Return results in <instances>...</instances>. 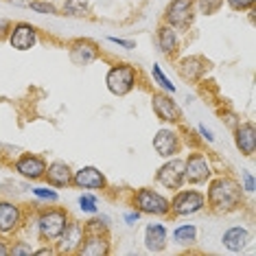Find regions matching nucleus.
I'll return each mask as SVG.
<instances>
[{
  "label": "nucleus",
  "instance_id": "obj_2",
  "mask_svg": "<svg viewBox=\"0 0 256 256\" xmlns=\"http://www.w3.org/2000/svg\"><path fill=\"white\" fill-rule=\"evenodd\" d=\"M68 221H70V214H68L66 208H60V206L44 208V210H40L36 221L38 236L44 243H55L62 236V232L66 230Z\"/></svg>",
  "mask_w": 256,
  "mask_h": 256
},
{
  "label": "nucleus",
  "instance_id": "obj_17",
  "mask_svg": "<svg viewBox=\"0 0 256 256\" xmlns=\"http://www.w3.org/2000/svg\"><path fill=\"white\" fill-rule=\"evenodd\" d=\"M210 68V62L202 55H188V57H182L178 62V72L184 81H202V77L206 74V70Z\"/></svg>",
  "mask_w": 256,
  "mask_h": 256
},
{
  "label": "nucleus",
  "instance_id": "obj_22",
  "mask_svg": "<svg viewBox=\"0 0 256 256\" xmlns=\"http://www.w3.org/2000/svg\"><path fill=\"white\" fill-rule=\"evenodd\" d=\"M156 42H158L160 53L166 55V57H173V55L178 53V48H180L178 31L173 26L164 24V22H162V24L158 26V31H156Z\"/></svg>",
  "mask_w": 256,
  "mask_h": 256
},
{
  "label": "nucleus",
  "instance_id": "obj_10",
  "mask_svg": "<svg viewBox=\"0 0 256 256\" xmlns=\"http://www.w3.org/2000/svg\"><path fill=\"white\" fill-rule=\"evenodd\" d=\"M24 224V210L16 202L0 200V234H14Z\"/></svg>",
  "mask_w": 256,
  "mask_h": 256
},
{
  "label": "nucleus",
  "instance_id": "obj_11",
  "mask_svg": "<svg viewBox=\"0 0 256 256\" xmlns=\"http://www.w3.org/2000/svg\"><path fill=\"white\" fill-rule=\"evenodd\" d=\"M7 42L16 50H31L38 44V28L31 22H16L9 28Z\"/></svg>",
  "mask_w": 256,
  "mask_h": 256
},
{
  "label": "nucleus",
  "instance_id": "obj_39",
  "mask_svg": "<svg viewBox=\"0 0 256 256\" xmlns=\"http://www.w3.org/2000/svg\"><path fill=\"white\" fill-rule=\"evenodd\" d=\"M197 132L202 134V138H204V140H208V142H214V136H212V132L208 130L206 125H197Z\"/></svg>",
  "mask_w": 256,
  "mask_h": 256
},
{
  "label": "nucleus",
  "instance_id": "obj_5",
  "mask_svg": "<svg viewBox=\"0 0 256 256\" xmlns=\"http://www.w3.org/2000/svg\"><path fill=\"white\" fill-rule=\"evenodd\" d=\"M138 70L132 64H114L106 74V86L114 96H127L136 88Z\"/></svg>",
  "mask_w": 256,
  "mask_h": 256
},
{
  "label": "nucleus",
  "instance_id": "obj_4",
  "mask_svg": "<svg viewBox=\"0 0 256 256\" xmlns=\"http://www.w3.org/2000/svg\"><path fill=\"white\" fill-rule=\"evenodd\" d=\"M171 200V214L173 217H193L206 208V195L197 188H178L173 190Z\"/></svg>",
  "mask_w": 256,
  "mask_h": 256
},
{
  "label": "nucleus",
  "instance_id": "obj_6",
  "mask_svg": "<svg viewBox=\"0 0 256 256\" xmlns=\"http://www.w3.org/2000/svg\"><path fill=\"white\" fill-rule=\"evenodd\" d=\"M195 18V0H171L164 9L162 22L176 31H188Z\"/></svg>",
  "mask_w": 256,
  "mask_h": 256
},
{
  "label": "nucleus",
  "instance_id": "obj_30",
  "mask_svg": "<svg viewBox=\"0 0 256 256\" xmlns=\"http://www.w3.org/2000/svg\"><path fill=\"white\" fill-rule=\"evenodd\" d=\"M108 221H110L108 217H96V219L86 221L84 228H86V232H101V234H108V230H110Z\"/></svg>",
  "mask_w": 256,
  "mask_h": 256
},
{
  "label": "nucleus",
  "instance_id": "obj_29",
  "mask_svg": "<svg viewBox=\"0 0 256 256\" xmlns=\"http://www.w3.org/2000/svg\"><path fill=\"white\" fill-rule=\"evenodd\" d=\"M79 204V210L88 212V214H96L98 212V206H96V195H92V190H88V193H84L77 200Z\"/></svg>",
  "mask_w": 256,
  "mask_h": 256
},
{
  "label": "nucleus",
  "instance_id": "obj_26",
  "mask_svg": "<svg viewBox=\"0 0 256 256\" xmlns=\"http://www.w3.org/2000/svg\"><path fill=\"white\" fill-rule=\"evenodd\" d=\"M28 9L42 16H60V7L50 0H28Z\"/></svg>",
  "mask_w": 256,
  "mask_h": 256
},
{
  "label": "nucleus",
  "instance_id": "obj_33",
  "mask_svg": "<svg viewBox=\"0 0 256 256\" xmlns=\"http://www.w3.org/2000/svg\"><path fill=\"white\" fill-rule=\"evenodd\" d=\"M224 2L228 4L232 11H241V14L256 7V0H224Z\"/></svg>",
  "mask_w": 256,
  "mask_h": 256
},
{
  "label": "nucleus",
  "instance_id": "obj_21",
  "mask_svg": "<svg viewBox=\"0 0 256 256\" xmlns=\"http://www.w3.org/2000/svg\"><path fill=\"white\" fill-rule=\"evenodd\" d=\"M168 246V232L162 224H149L144 228V248L154 254L164 252Z\"/></svg>",
  "mask_w": 256,
  "mask_h": 256
},
{
  "label": "nucleus",
  "instance_id": "obj_12",
  "mask_svg": "<svg viewBox=\"0 0 256 256\" xmlns=\"http://www.w3.org/2000/svg\"><path fill=\"white\" fill-rule=\"evenodd\" d=\"M70 184L81 190H106L108 188V180L96 166H81L77 171H72Z\"/></svg>",
  "mask_w": 256,
  "mask_h": 256
},
{
  "label": "nucleus",
  "instance_id": "obj_8",
  "mask_svg": "<svg viewBox=\"0 0 256 256\" xmlns=\"http://www.w3.org/2000/svg\"><path fill=\"white\" fill-rule=\"evenodd\" d=\"M156 182H158L162 188L168 190H178L186 184L184 180V160L173 156V158H166V162L162 164L158 171H156Z\"/></svg>",
  "mask_w": 256,
  "mask_h": 256
},
{
  "label": "nucleus",
  "instance_id": "obj_34",
  "mask_svg": "<svg viewBox=\"0 0 256 256\" xmlns=\"http://www.w3.org/2000/svg\"><path fill=\"white\" fill-rule=\"evenodd\" d=\"M108 40L112 44L120 46V48H125V50H134V48H136V42H134V40H123V38H116V36H110Z\"/></svg>",
  "mask_w": 256,
  "mask_h": 256
},
{
  "label": "nucleus",
  "instance_id": "obj_41",
  "mask_svg": "<svg viewBox=\"0 0 256 256\" xmlns=\"http://www.w3.org/2000/svg\"><path fill=\"white\" fill-rule=\"evenodd\" d=\"M7 2L16 4V7H28V0H7Z\"/></svg>",
  "mask_w": 256,
  "mask_h": 256
},
{
  "label": "nucleus",
  "instance_id": "obj_36",
  "mask_svg": "<svg viewBox=\"0 0 256 256\" xmlns=\"http://www.w3.org/2000/svg\"><path fill=\"white\" fill-rule=\"evenodd\" d=\"M138 219H140V212H138L136 208H134L132 212H125V224H127V226H136Z\"/></svg>",
  "mask_w": 256,
  "mask_h": 256
},
{
  "label": "nucleus",
  "instance_id": "obj_13",
  "mask_svg": "<svg viewBox=\"0 0 256 256\" xmlns=\"http://www.w3.org/2000/svg\"><path fill=\"white\" fill-rule=\"evenodd\" d=\"M14 168L18 176H22L24 180H31V182H38V180H44L46 173V160L38 154H22L18 160L14 162Z\"/></svg>",
  "mask_w": 256,
  "mask_h": 256
},
{
  "label": "nucleus",
  "instance_id": "obj_27",
  "mask_svg": "<svg viewBox=\"0 0 256 256\" xmlns=\"http://www.w3.org/2000/svg\"><path fill=\"white\" fill-rule=\"evenodd\" d=\"M151 77H154L156 84H158L164 92H168V94H173V92H176V86H173V84H171V79H168L166 74L162 72L160 64H154V68H151Z\"/></svg>",
  "mask_w": 256,
  "mask_h": 256
},
{
  "label": "nucleus",
  "instance_id": "obj_14",
  "mask_svg": "<svg viewBox=\"0 0 256 256\" xmlns=\"http://www.w3.org/2000/svg\"><path fill=\"white\" fill-rule=\"evenodd\" d=\"M182 149V140H180V134L171 127H162V130L156 132L154 136V151L160 156V158H173V156L180 154Z\"/></svg>",
  "mask_w": 256,
  "mask_h": 256
},
{
  "label": "nucleus",
  "instance_id": "obj_15",
  "mask_svg": "<svg viewBox=\"0 0 256 256\" xmlns=\"http://www.w3.org/2000/svg\"><path fill=\"white\" fill-rule=\"evenodd\" d=\"M84 234H86L84 224L70 219V221H68V226H66V230L62 232V236L53 243L55 250H57V254H74V252H77V248H79V243L84 241Z\"/></svg>",
  "mask_w": 256,
  "mask_h": 256
},
{
  "label": "nucleus",
  "instance_id": "obj_38",
  "mask_svg": "<svg viewBox=\"0 0 256 256\" xmlns=\"http://www.w3.org/2000/svg\"><path fill=\"white\" fill-rule=\"evenodd\" d=\"M46 254H57V250L53 248V243H48V246H44L40 250H33V256H46Z\"/></svg>",
  "mask_w": 256,
  "mask_h": 256
},
{
  "label": "nucleus",
  "instance_id": "obj_20",
  "mask_svg": "<svg viewBox=\"0 0 256 256\" xmlns=\"http://www.w3.org/2000/svg\"><path fill=\"white\" fill-rule=\"evenodd\" d=\"M44 180H46V184L53 186V188H66V186H70V182H72V168L68 166V162L55 160V162H50V164H46Z\"/></svg>",
  "mask_w": 256,
  "mask_h": 256
},
{
  "label": "nucleus",
  "instance_id": "obj_16",
  "mask_svg": "<svg viewBox=\"0 0 256 256\" xmlns=\"http://www.w3.org/2000/svg\"><path fill=\"white\" fill-rule=\"evenodd\" d=\"M112 252V246H110V236L101 234V232H86L84 241L79 243L77 252L79 256H108Z\"/></svg>",
  "mask_w": 256,
  "mask_h": 256
},
{
  "label": "nucleus",
  "instance_id": "obj_35",
  "mask_svg": "<svg viewBox=\"0 0 256 256\" xmlns=\"http://www.w3.org/2000/svg\"><path fill=\"white\" fill-rule=\"evenodd\" d=\"M241 180H243V190L246 193H254V176L250 171H241Z\"/></svg>",
  "mask_w": 256,
  "mask_h": 256
},
{
  "label": "nucleus",
  "instance_id": "obj_40",
  "mask_svg": "<svg viewBox=\"0 0 256 256\" xmlns=\"http://www.w3.org/2000/svg\"><path fill=\"white\" fill-rule=\"evenodd\" d=\"M0 256H9V243L0 238Z\"/></svg>",
  "mask_w": 256,
  "mask_h": 256
},
{
  "label": "nucleus",
  "instance_id": "obj_23",
  "mask_svg": "<svg viewBox=\"0 0 256 256\" xmlns=\"http://www.w3.org/2000/svg\"><path fill=\"white\" fill-rule=\"evenodd\" d=\"M221 243H224V248L228 250V252H243L246 246L250 243V230L243 228V226H232V228L224 232Z\"/></svg>",
  "mask_w": 256,
  "mask_h": 256
},
{
  "label": "nucleus",
  "instance_id": "obj_32",
  "mask_svg": "<svg viewBox=\"0 0 256 256\" xmlns=\"http://www.w3.org/2000/svg\"><path fill=\"white\" fill-rule=\"evenodd\" d=\"M33 190V195L38 197V200H46V202H50V204H55L57 200H60V195H57V190L53 188V186H46V188H31Z\"/></svg>",
  "mask_w": 256,
  "mask_h": 256
},
{
  "label": "nucleus",
  "instance_id": "obj_25",
  "mask_svg": "<svg viewBox=\"0 0 256 256\" xmlns=\"http://www.w3.org/2000/svg\"><path fill=\"white\" fill-rule=\"evenodd\" d=\"M88 11H90V0H66L60 16H68V18H84Z\"/></svg>",
  "mask_w": 256,
  "mask_h": 256
},
{
  "label": "nucleus",
  "instance_id": "obj_28",
  "mask_svg": "<svg viewBox=\"0 0 256 256\" xmlns=\"http://www.w3.org/2000/svg\"><path fill=\"white\" fill-rule=\"evenodd\" d=\"M224 7V0H195V9L202 16H212Z\"/></svg>",
  "mask_w": 256,
  "mask_h": 256
},
{
  "label": "nucleus",
  "instance_id": "obj_9",
  "mask_svg": "<svg viewBox=\"0 0 256 256\" xmlns=\"http://www.w3.org/2000/svg\"><path fill=\"white\" fill-rule=\"evenodd\" d=\"M151 110L158 116V120L168 125L182 123V108L171 98L168 92H154L151 94Z\"/></svg>",
  "mask_w": 256,
  "mask_h": 256
},
{
  "label": "nucleus",
  "instance_id": "obj_1",
  "mask_svg": "<svg viewBox=\"0 0 256 256\" xmlns=\"http://www.w3.org/2000/svg\"><path fill=\"white\" fill-rule=\"evenodd\" d=\"M206 206L214 214H230L243 206V186L230 176H219L208 180Z\"/></svg>",
  "mask_w": 256,
  "mask_h": 256
},
{
  "label": "nucleus",
  "instance_id": "obj_3",
  "mask_svg": "<svg viewBox=\"0 0 256 256\" xmlns=\"http://www.w3.org/2000/svg\"><path fill=\"white\" fill-rule=\"evenodd\" d=\"M132 204L140 214H151V217H168L171 214V204L160 190L156 188H138L132 197Z\"/></svg>",
  "mask_w": 256,
  "mask_h": 256
},
{
  "label": "nucleus",
  "instance_id": "obj_7",
  "mask_svg": "<svg viewBox=\"0 0 256 256\" xmlns=\"http://www.w3.org/2000/svg\"><path fill=\"white\" fill-rule=\"evenodd\" d=\"M212 178V166H210V160L206 158V154L202 151H193L184 158V180L188 184H206L208 180Z\"/></svg>",
  "mask_w": 256,
  "mask_h": 256
},
{
  "label": "nucleus",
  "instance_id": "obj_24",
  "mask_svg": "<svg viewBox=\"0 0 256 256\" xmlns=\"http://www.w3.org/2000/svg\"><path fill=\"white\" fill-rule=\"evenodd\" d=\"M173 241H176L178 246H182V248L193 246V243L197 241V228H195L193 224H182V226H178V228L173 230Z\"/></svg>",
  "mask_w": 256,
  "mask_h": 256
},
{
  "label": "nucleus",
  "instance_id": "obj_19",
  "mask_svg": "<svg viewBox=\"0 0 256 256\" xmlns=\"http://www.w3.org/2000/svg\"><path fill=\"white\" fill-rule=\"evenodd\" d=\"M234 144L243 156L252 158L256 154V127H254V123H250V120L241 123V120H238L234 125Z\"/></svg>",
  "mask_w": 256,
  "mask_h": 256
},
{
  "label": "nucleus",
  "instance_id": "obj_18",
  "mask_svg": "<svg viewBox=\"0 0 256 256\" xmlns=\"http://www.w3.org/2000/svg\"><path fill=\"white\" fill-rule=\"evenodd\" d=\"M68 57H70L74 66H90L92 62H96L101 57V50L92 40H77V42L70 44Z\"/></svg>",
  "mask_w": 256,
  "mask_h": 256
},
{
  "label": "nucleus",
  "instance_id": "obj_37",
  "mask_svg": "<svg viewBox=\"0 0 256 256\" xmlns=\"http://www.w3.org/2000/svg\"><path fill=\"white\" fill-rule=\"evenodd\" d=\"M9 28H11V22L4 20V18H0V42H2V40H7Z\"/></svg>",
  "mask_w": 256,
  "mask_h": 256
},
{
  "label": "nucleus",
  "instance_id": "obj_31",
  "mask_svg": "<svg viewBox=\"0 0 256 256\" xmlns=\"http://www.w3.org/2000/svg\"><path fill=\"white\" fill-rule=\"evenodd\" d=\"M9 256H33V248L28 241H16L9 246Z\"/></svg>",
  "mask_w": 256,
  "mask_h": 256
}]
</instances>
